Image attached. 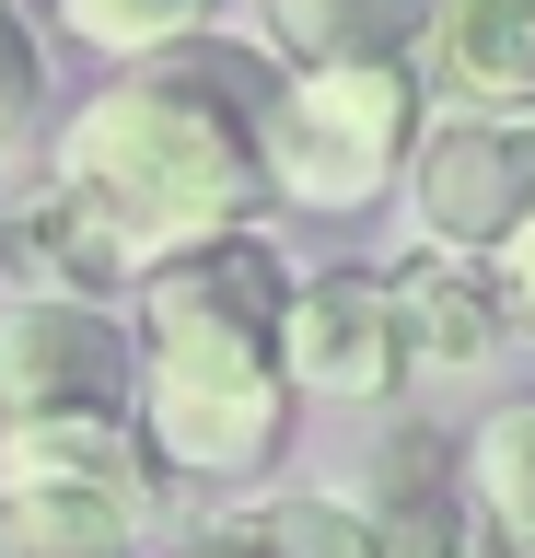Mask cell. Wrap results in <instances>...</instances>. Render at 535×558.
I'll use <instances>...</instances> for the list:
<instances>
[{"instance_id": "8", "label": "cell", "mask_w": 535, "mask_h": 558, "mask_svg": "<svg viewBox=\"0 0 535 558\" xmlns=\"http://www.w3.org/2000/svg\"><path fill=\"white\" fill-rule=\"evenodd\" d=\"M385 291H396V349H408V373H477L500 349V314H512V291H500L477 256H408V268H385Z\"/></svg>"}, {"instance_id": "4", "label": "cell", "mask_w": 535, "mask_h": 558, "mask_svg": "<svg viewBox=\"0 0 535 558\" xmlns=\"http://www.w3.org/2000/svg\"><path fill=\"white\" fill-rule=\"evenodd\" d=\"M47 418H141V326L117 303L12 291L0 303V430Z\"/></svg>"}, {"instance_id": "16", "label": "cell", "mask_w": 535, "mask_h": 558, "mask_svg": "<svg viewBox=\"0 0 535 558\" xmlns=\"http://www.w3.org/2000/svg\"><path fill=\"white\" fill-rule=\"evenodd\" d=\"M500 291H512V314H535V221L500 244Z\"/></svg>"}, {"instance_id": "13", "label": "cell", "mask_w": 535, "mask_h": 558, "mask_svg": "<svg viewBox=\"0 0 535 558\" xmlns=\"http://www.w3.org/2000/svg\"><path fill=\"white\" fill-rule=\"evenodd\" d=\"M465 500L489 512L500 547H535V396L477 418V442H465Z\"/></svg>"}, {"instance_id": "6", "label": "cell", "mask_w": 535, "mask_h": 558, "mask_svg": "<svg viewBox=\"0 0 535 558\" xmlns=\"http://www.w3.org/2000/svg\"><path fill=\"white\" fill-rule=\"evenodd\" d=\"M291 396H338V408H373L408 384V349H396V291L385 268H303L291 279Z\"/></svg>"}, {"instance_id": "5", "label": "cell", "mask_w": 535, "mask_h": 558, "mask_svg": "<svg viewBox=\"0 0 535 558\" xmlns=\"http://www.w3.org/2000/svg\"><path fill=\"white\" fill-rule=\"evenodd\" d=\"M408 209L430 256H500L535 221V117H430Z\"/></svg>"}, {"instance_id": "9", "label": "cell", "mask_w": 535, "mask_h": 558, "mask_svg": "<svg viewBox=\"0 0 535 558\" xmlns=\"http://www.w3.org/2000/svg\"><path fill=\"white\" fill-rule=\"evenodd\" d=\"M151 477H0V558H129Z\"/></svg>"}, {"instance_id": "3", "label": "cell", "mask_w": 535, "mask_h": 558, "mask_svg": "<svg viewBox=\"0 0 535 558\" xmlns=\"http://www.w3.org/2000/svg\"><path fill=\"white\" fill-rule=\"evenodd\" d=\"M420 129H430V82L408 59L280 70V94H268V198H291V209H373L385 186H408Z\"/></svg>"}, {"instance_id": "2", "label": "cell", "mask_w": 535, "mask_h": 558, "mask_svg": "<svg viewBox=\"0 0 535 558\" xmlns=\"http://www.w3.org/2000/svg\"><path fill=\"white\" fill-rule=\"evenodd\" d=\"M291 256L268 233H221L141 268V453L175 477H256L291 442Z\"/></svg>"}, {"instance_id": "12", "label": "cell", "mask_w": 535, "mask_h": 558, "mask_svg": "<svg viewBox=\"0 0 535 558\" xmlns=\"http://www.w3.org/2000/svg\"><path fill=\"white\" fill-rule=\"evenodd\" d=\"M430 0H268V59L280 70H361V59H420Z\"/></svg>"}, {"instance_id": "15", "label": "cell", "mask_w": 535, "mask_h": 558, "mask_svg": "<svg viewBox=\"0 0 535 558\" xmlns=\"http://www.w3.org/2000/svg\"><path fill=\"white\" fill-rule=\"evenodd\" d=\"M47 140V35L24 0H0V163H24Z\"/></svg>"}, {"instance_id": "7", "label": "cell", "mask_w": 535, "mask_h": 558, "mask_svg": "<svg viewBox=\"0 0 535 558\" xmlns=\"http://www.w3.org/2000/svg\"><path fill=\"white\" fill-rule=\"evenodd\" d=\"M420 82L442 117H535V0H430Z\"/></svg>"}, {"instance_id": "1", "label": "cell", "mask_w": 535, "mask_h": 558, "mask_svg": "<svg viewBox=\"0 0 535 558\" xmlns=\"http://www.w3.org/2000/svg\"><path fill=\"white\" fill-rule=\"evenodd\" d=\"M268 94H280V59H256L233 35L163 47V59L117 70L106 94L71 105V129L47 140V186L71 209H94L129 244V268L221 244V233H256Z\"/></svg>"}, {"instance_id": "18", "label": "cell", "mask_w": 535, "mask_h": 558, "mask_svg": "<svg viewBox=\"0 0 535 558\" xmlns=\"http://www.w3.org/2000/svg\"><path fill=\"white\" fill-rule=\"evenodd\" d=\"M477 558H524V547H500V535H477Z\"/></svg>"}, {"instance_id": "10", "label": "cell", "mask_w": 535, "mask_h": 558, "mask_svg": "<svg viewBox=\"0 0 535 558\" xmlns=\"http://www.w3.org/2000/svg\"><path fill=\"white\" fill-rule=\"evenodd\" d=\"M0 279H24V291H71V303H106L129 268V244L94 221V209H71L59 186H36L24 209H0Z\"/></svg>"}, {"instance_id": "17", "label": "cell", "mask_w": 535, "mask_h": 558, "mask_svg": "<svg viewBox=\"0 0 535 558\" xmlns=\"http://www.w3.org/2000/svg\"><path fill=\"white\" fill-rule=\"evenodd\" d=\"M198 558H268V547H245V535H221V547H198Z\"/></svg>"}, {"instance_id": "14", "label": "cell", "mask_w": 535, "mask_h": 558, "mask_svg": "<svg viewBox=\"0 0 535 558\" xmlns=\"http://www.w3.org/2000/svg\"><path fill=\"white\" fill-rule=\"evenodd\" d=\"M210 12L221 0H59V35L94 47V59H117V70H141V59H163V47H198Z\"/></svg>"}, {"instance_id": "11", "label": "cell", "mask_w": 535, "mask_h": 558, "mask_svg": "<svg viewBox=\"0 0 535 558\" xmlns=\"http://www.w3.org/2000/svg\"><path fill=\"white\" fill-rule=\"evenodd\" d=\"M477 535H489V523L465 512V488L442 477V453L396 442L385 488H373V512H361V558H477Z\"/></svg>"}]
</instances>
